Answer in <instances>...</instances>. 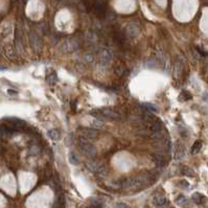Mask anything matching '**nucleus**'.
Returning <instances> with one entry per match:
<instances>
[{
  "mask_svg": "<svg viewBox=\"0 0 208 208\" xmlns=\"http://www.w3.org/2000/svg\"><path fill=\"white\" fill-rule=\"evenodd\" d=\"M80 47V44L75 39H66L60 44L59 49L62 54H72L75 52Z\"/></svg>",
  "mask_w": 208,
  "mask_h": 208,
  "instance_id": "7ed1b4c3",
  "label": "nucleus"
},
{
  "mask_svg": "<svg viewBox=\"0 0 208 208\" xmlns=\"http://www.w3.org/2000/svg\"><path fill=\"white\" fill-rule=\"evenodd\" d=\"M180 184H181L182 186H185V187H188V186H189V184H188L186 181H184V180H183V181L180 182Z\"/></svg>",
  "mask_w": 208,
  "mask_h": 208,
  "instance_id": "c756f323",
  "label": "nucleus"
},
{
  "mask_svg": "<svg viewBox=\"0 0 208 208\" xmlns=\"http://www.w3.org/2000/svg\"><path fill=\"white\" fill-rule=\"evenodd\" d=\"M181 173L184 176H187V177H195V171L189 166H182Z\"/></svg>",
  "mask_w": 208,
  "mask_h": 208,
  "instance_id": "dca6fc26",
  "label": "nucleus"
},
{
  "mask_svg": "<svg viewBox=\"0 0 208 208\" xmlns=\"http://www.w3.org/2000/svg\"><path fill=\"white\" fill-rule=\"evenodd\" d=\"M104 126V120L101 119V117L99 115L96 116V118H95L94 120H93L92 122V127L94 129H101V127Z\"/></svg>",
  "mask_w": 208,
  "mask_h": 208,
  "instance_id": "6ab92c4d",
  "label": "nucleus"
},
{
  "mask_svg": "<svg viewBox=\"0 0 208 208\" xmlns=\"http://www.w3.org/2000/svg\"><path fill=\"white\" fill-rule=\"evenodd\" d=\"M101 207L103 206H101V202H98V201H92L88 208H101Z\"/></svg>",
  "mask_w": 208,
  "mask_h": 208,
  "instance_id": "a878e982",
  "label": "nucleus"
},
{
  "mask_svg": "<svg viewBox=\"0 0 208 208\" xmlns=\"http://www.w3.org/2000/svg\"><path fill=\"white\" fill-rule=\"evenodd\" d=\"M207 69H208V67H207Z\"/></svg>",
  "mask_w": 208,
  "mask_h": 208,
  "instance_id": "473e14b6",
  "label": "nucleus"
},
{
  "mask_svg": "<svg viewBox=\"0 0 208 208\" xmlns=\"http://www.w3.org/2000/svg\"><path fill=\"white\" fill-rule=\"evenodd\" d=\"M81 137L84 139H87L89 141L95 139L97 137V131L95 129H89V128H82L80 131Z\"/></svg>",
  "mask_w": 208,
  "mask_h": 208,
  "instance_id": "6e6552de",
  "label": "nucleus"
},
{
  "mask_svg": "<svg viewBox=\"0 0 208 208\" xmlns=\"http://www.w3.org/2000/svg\"><path fill=\"white\" fill-rule=\"evenodd\" d=\"M148 181V176L145 175H140L136 176V177L128 178V179L124 180L120 184L122 188H136L139 186L143 185L144 183Z\"/></svg>",
  "mask_w": 208,
  "mask_h": 208,
  "instance_id": "f257e3e1",
  "label": "nucleus"
},
{
  "mask_svg": "<svg viewBox=\"0 0 208 208\" xmlns=\"http://www.w3.org/2000/svg\"><path fill=\"white\" fill-rule=\"evenodd\" d=\"M154 204L156 206H163V205L166 204V198L164 196H161V195H158V196L154 197V200H153Z\"/></svg>",
  "mask_w": 208,
  "mask_h": 208,
  "instance_id": "4468645a",
  "label": "nucleus"
},
{
  "mask_svg": "<svg viewBox=\"0 0 208 208\" xmlns=\"http://www.w3.org/2000/svg\"><path fill=\"white\" fill-rule=\"evenodd\" d=\"M184 156H185V148H184V146L182 144H179L175 150V158L177 160H180Z\"/></svg>",
  "mask_w": 208,
  "mask_h": 208,
  "instance_id": "ddd939ff",
  "label": "nucleus"
},
{
  "mask_svg": "<svg viewBox=\"0 0 208 208\" xmlns=\"http://www.w3.org/2000/svg\"><path fill=\"white\" fill-rule=\"evenodd\" d=\"M87 167H88L92 173H95V174H97V175H105V173H106L104 165L96 162V161H93V160L88 161V162H87Z\"/></svg>",
  "mask_w": 208,
  "mask_h": 208,
  "instance_id": "423d86ee",
  "label": "nucleus"
},
{
  "mask_svg": "<svg viewBox=\"0 0 208 208\" xmlns=\"http://www.w3.org/2000/svg\"><path fill=\"white\" fill-rule=\"evenodd\" d=\"M182 71H183V62L181 61V59H178L175 63V66H174V76H175V78H179Z\"/></svg>",
  "mask_w": 208,
  "mask_h": 208,
  "instance_id": "9b49d317",
  "label": "nucleus"
},
{
  "mask_svg": "<svg viewBox=\"0 0 208 208\" xmlns=\"http://www.w3.org/2000/svg\"><path fill=\"white\" fill-rule=\"evenodd\" d=\"M84 58H85V60H86L87 63H92L93 61H94V57H93V54H85Z\"/></svg>",
  "mask_w": 208,
  "mask_h": 208,
  "instance_id": "cd10ccee",
  "label": "nucleus"
},
{
  "mask_svg": "<svg viewBox=\"0 0 208 208\" xmlns=\"http://www.w3.org/2000/svg\"><path fill=\"white\" fill-rule=\"evenodd\" d=\"M13 129L8 126L7 124L5 125H0V139H3V138H6L10 133L13 132Z\"/></svg>",
  "mask_w": 208,
  "mask_h": 208,
  "instance_id": "f8f14e48",
  "label": "nucleus"
},
{
  "mask_svg": "<svg viewBox=\"0 0 208 208\" xmlns=\"http://www.w3.org/2000/svg\"><path fill=\"white\" fill-rule=\"evenodd\" d=\"M192 98V94L190 93H188L187 91H184V92H182L181 94H180V101H188V99Z\"/></svg>",
  "mask_w": 208,
  "mask_h": 208,
  "instance_id": "5701e85b",
  "label": "nucleus"
},
{
  "mask_svg": "<svg viewBox=\"0 0 208 208\" xmlns=\"http://www.w3.org/2000/svg\"><path fill=\"white\" fill-rule=\"evenodd\" d=\"M0 150H1V145H0Z\"/></svg>",
  "mask_w": 208,
  "mask_h": 208,
  "instance_id": "2f4dec72",
  "label": "nucleus"
},
{
  "mask_svg": "<svg viewBox=\"0 0 208 208\" xmlns=\"http://www.w3.org/2000/svg\"><path fill=\"white\" fill-rule=\"evenodd\" d=\"M78 144V148H80V151H82L83 154H85L86 156L94 157L96 155V148L89 140L80 137Z\"/></svg>",
  "mask_w": 208,
  "mask_h": 208,
  "instance_id": "f03ea898",
  "label": "nucleus"
},
{
  "mask_svg": "<svg viewBox=\"0 0 208 208\" xmlns=\"http://www.w3.org/2000/svg\"><path fill=\"white\" fill-rule=\"evenodd\" d=\"M128 72V69L126 68L125 65H118L115 67V73L118 76H125Z\"/></svg>",
  "mask_w": 208,
  "mask_h": 208,
  "instance_id": "2eb2a0df",
  "label": "nucleus"
},
{
  "mask_svg": "<svg viewBox=\"0 0 208 208\" xmlns=\"http://www.w3.org/2000/svg\"><path fill=\"white\" fill-rule=\"evenodd\" d=\"M143 108L145 109L146 112H148V113H156L157 111H158V108H157V106L153 105V104H143Z\"/></svg>",
  "mask_w": 208,
  "mask_h": 208,
  "instance_id": "a211bd4d",
  "label": "nucleus"
},
{
  "mask_svg": "<svg viewBox=\"0 0 208 208\" xmlns=\"http://www.w3.org/2000/svg\"><path fill=\"white\" fill-rule=\"evenodd\" d=\"M101 115L105 116L107 118H110V119L113 120H122V116L120 113H118L117 111L111 109V108H104V109L101 110Z\"/></svg>",
  "mask_w": 208,
  "mask_h": 208,
  "instance_id": "39448f33",
  "label": "nucleus"
},
{
  "mask_svg": "<svg viewBox=\"0 0 208 208\" xmlns=\"http://www.w3.org/2000/svg\"><path fill=\"white\" fill-rule=\"evenodd\" d=\"M176 202L179 205H184L186 203V198L184 196H179L177 198V200H176Z\"/></svg>",
  "mask_w": 208,
  "mask_h": 208,
  "instance_id": "bb28decb",
  "label": "nucleus"
},
{
  "mask_svg": "<svg viewBox=\"0 0 208 208\" xmlns=\"http://www.w3.org/2000/svg\"><path fill=\"white\" fill-rule=\"evenodd\" d=\"M31 44L33 49L35 50L36 52H39L41 50L42 47V41L40 39V37L37 35V34H31Z\"/></svg>",
  "mask_w": 208,
  "mask_h": 208,
  "instance_id": "1a4fd4ad",
  "label": "nucleus"
},
{
  "mask_svg": "<svg viewBox=\"0 0 208 208\" xmlns=\"http://www.w3.org/2000/svg\"><path fill=\"white\" fill-rule=\"evenodd\" d=\"M92 8L94 10V12L96 13V15L98 17H104L106 14V7L101 2H95L92 4Z\"/></svg>",
  "mask_w": 208,
  "mask_h": 208,
  "instance_id": "9d476101",
  "label": "nucleus"
},
{
  "mask_svg": "<svg viewBox=\"0 0 208 208\" xmlns=\"http://www.w3.org/2000/svg\"><path fill=\"white\" fill-rule=\"evenodd\" d=\"M112 61V52L109 49L105 48L101 49L98 54V62L101 66H108Z\"/></svg>",
  "mask_w": 208,
  "mask_h": 208,
  "instance_id": "20e7f679",
  "label": "nucleus"
},
{
  "mask_svg": "<svg viewBox=\"0 0 208 208\" xmlns=\"http://www.w3.org/2000/svg\"><path fill=\"white\" fill-rule=\"evenodd\" d=\"M46 81H47V83L49 85H54L57 83V74L54 73V72H52V73H50L49 75L46 78Z\"/></svg>",
  "mask_w": 208,
  "mask_h": 208,
  "instance_id": "4be33fe9",
  "label": "nucleus"
},
{
  "mask_svg": "<svg viewBox=\"0 0 208 208\" xmlns=\"http://www.w3.org/2000/svg\"><path fill=\"white\" fill-rule=\"evenodd\" d=\"M126 35L128 36L129 38H136L139 36L140 34V26L137 23L132 22L130 24L127 25L126 27Z\"/></svg>",
  "mask_w": 208,
  "mask_h": 208,
  "instance_id": "0eeeda50",
  "label": "nucleus"
},
{
  "mask_svg": "<svg viewBox=\"0 0 208 208\" xmlns=\"http://www.w3.org/2000/svg\"><path fill=\"white\" fill-rule=\"evenodd\" d=\"M69 161H70V163H72L73 165L78 164V159L76 158V156L74 154H69Z\"/></svg>",
  "mask_w": 208,
  "mask_h": 208,
  "instance_id": "393cba45",
  "label": "nucleus"
},
{
  "mask_svg": "<svg viewBox=\"0 0 208 208\" xmlns=\"http://www.w3.org/2000/svg\"><path fill=\"white\" fill-rule=\"evenodd\" d=\"M0 69H1V70L2 69H5V67H0Z\"/></svg>",
  "mask_w": 208,
  "mask_h": 208,
  "instance_id": "7c9ffc66",
  "label": "nucleus"
},
{
  "mask_svg": "<svg viewBox=\"0 0 208 208\" xmlns=\"http://www.w3.org/2000/svg\"><path fill=\"white\" fill-rule=\"evenodd\" d=\"M116 208H130V206L128 204H126V203H118L116 205Z\"/></svg>",
  "mask_w": 208,
  "mask_h": 208,
  "instance_id": "c85d7f7f",
  "label": "nucleus"
},
{
  "mask_svg": "<svg viewBox=\"0 0 208 208\" xmlns=\"http://www.w3.org/2000/svg\"><path fill=\"white\" fill-rule=\"evenodd\" d=\"M201 148H202V142H201V141H196L194 144H192V148H190V153H192V155L198 154V153L201 151Z\"/></svg>",
  "mask_w": 208,
  "mask_h": 208,
  "instance_id": "f3484780",
  "label": "nucleus"
},
{
  "mask_svg": "<svg viewBox=\"0 0 208 208\" xmlns=\"http://www.w3.org/2000/svg\"><path fill=\"white\" fill-rule=\"evenodd\" d=\"M48 136L50 137L52 140H59L60 139V132H59L58 130H56V129H52V130H50L49 132H48Z\"/></svg>",
  "mask_w": 208,
  "mask_h": 208,
  "instance_id": "412c9836",
  "label": "nucleus"
},
{
  "mask_svg": "<svg viewBox=\"0 0 208 208\" xmlns=\"http://www.w3.org/2000/svg\"><path fill=\"white\" fill-rule=\"evenodd\" d=\"M192 201H194L196 204H201V203H203V201H204V197L201 194H199V192H195V194L192 195Z\"/></svg>",
  "mask_w": 208,
  "mask_h": 208,
  "instance_id": "aec40b11",
  "label": "nucleus"
},
{
  "mask_svg": "<svg viewBox=\"0 0 208 208\" xmlns=\"http://www.w3.org/2000/svg\"><path fill=\"white\" fill-rule=\"evenodd\" d=\"M5 56L7 57L10 60H13V58H14V52H13V49L12 47H10V46H7V47H5Z\"/></svg>",
  "mask_w": 208,
  "mask_h": 208,
  "instance_id": "b1692460",
  "label": "nucleus"
}]
</instances>
